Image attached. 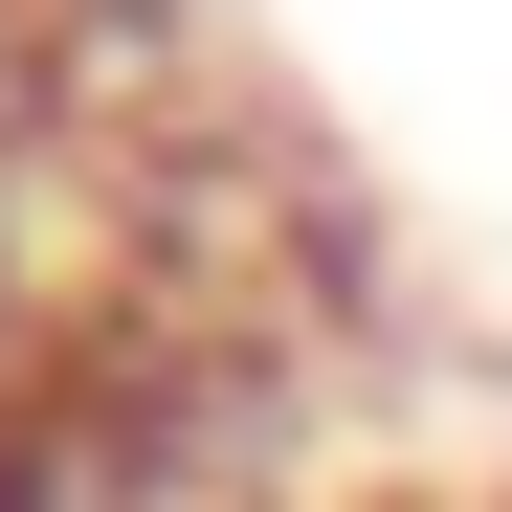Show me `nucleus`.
Here are the masks:
<instances>
[]
</instances>
